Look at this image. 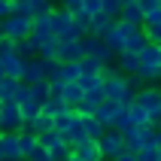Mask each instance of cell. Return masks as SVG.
<instances>
[{"instance_id":"obj_29","label":"cell","mask_w":161,"mask_h":161,"mask_svg":"<svg viewBox=\"0 0 161 161\" xmlns=\"http://www.w3.org/2000/svg\"><path fill=\"white\" fill-rule=\"evenodd\" d=\"M15 52L21 55V58H34V55H36V43L31 40V36H25V40L15 43Z\"/></svg>"},{"instance_id":"obj_15","label":"cell","mask_w":161,"mask_h":161,"mask_svg":"<svg viewBox=\"0 0 161 161\" xmlns=\"http://www.w3.org/2000/svg\"><path fill=\"white\" fill-rule=\"evenodd\" d=\"M0 61H3V76H9V79H21V70H25V58H21L18 52L0 55Z\"/></svg>"},{"instance_id":"obj_34","label":"cell","mask_w":161,"mask_h":161,"mask_svg":"<svg viewBox=\"0 0 161 161\" xmlns=\"http://www.w3.org/2000/svg\"><path fill=\"white\" fill-rule=\"evenodd\" d=\"M143 31H146V40H149V43H158L161 46V21H155V25H143Z\"/></svg>"},{"instance_id":"obj_38","label":"cell","mask_w":161,"mask_h":161,"mask_svg":"<svg viewBox=\"0 0 161 161\" xmlns=\"http://www.w3.org/2000/svg\"><path fill=\"white\" fill-rule=\"evenodd\" d=\"M82 12H85V15L100 12V0H82Z\"/></svg>"},{"instance_id":"obj_2","label":"cell","mask_w":161,"mask_h":161,"mask_svg":"<svg viewBox=\"0 0 161 161\" xmlns=\"http://www.w3.org/2000/svg\"><path fill=\"white\" fill-rule=\"evenodd\" d=\"M122 137H125V149L140 152L143 146H155V125H128Z\"/></svg>"},{"instance_id":"obj_23","label":"cell","mask_w":161,"mask_h":161,"mask_svg":"<svg viewBox=\"0 0 161 161\" xmlns=\"http://www.w3.org/2000/svg\"><path fill=\"white\" fill-rule=\"evenodd\" d=\"M36 143H40V146H46V149H52V146L64 143V137H61V131L49 128V131H43V134H36Z\"/></svg>"},{"instance_id":"obj_24","label":"cell","mask_w":161,"mask_h":161,"mask_svg":"<svg viewBox=\"0 0 161 161\" xmlns=\"http://www.w3.org/2000/svg\"><path fill=\"white\" fill-rule=\"evenodd\" d=\"M18 146H21V155H27L36 146V134L31 128H21V131H18Z\"/></svg>"},{"instance_id":"obj_11","label":"cell","mask_w":161,"mask_h":161,"mask_svg":"<svg viewBox=\"0 0 161 161\" xmlns=\"http://www.w3.org/2000/svg\"><path fill=\"white\" fill-rule=\"evenodd\" d=\"M70 27H73V12H70V9H64V6L52 9V36L61 40Z\"/></svg>"},{"instance_id":"obj_40","label":"cell","mask_w":161,"mask_h":161,"mask_svg":"<svg viewBox=\"0 0 161 161\" xmlns=\"http://www.w3.org/2000/svg\"><path fill=\"white\" fill-rule=\"evenodd\" d=\"M134 3H137L140 9H143V15H146V12H152V9H158V6H161V0H134Z\"/></svg>"},{"instance_id":"obj_27","label":"cell","mask_w":161,"mask_h":161,"mask_svg":"<svg viewBox=\"0 0 161 161\" xmlns=\"http://www.w3.org/2000/svg\"><path fill=\"white\" fill-rule=\"evenodd\" d=\"M76 82L82 85V91H94V88H100V85H103L100 73H82V76H79Z\"/></svg>"},{"instance_id":"obj_16","label":"cell","mask_w":161,"mask_h":161,"mask_svg":"<svg viewBox=\"0 0 161 161\" xmlns=\"http://www.w3.org/2000/svg\"><path fill=\"white\" fill-rule=\"evenodd\" d=\"M82 94H85V91H82L79 82H64V88H61V100L67 103V107L76 109V103L82 100Z\"/></svg>"},{"instance_id":"obj_12","label":"cell","mask_w":161,"mask_h":161,"mask_svg":"<svg viewBox=\"0 0 161 161\" xmlns=\"http://www.w3.org/2000/svg\"><path fill=\"white\" fill-rule=\"evenodd\" d=\"M46 79V64L40 55H34V58H25V70H21V82H40Z\"/></svg>"},{"instance_id":"obj_9","label":"cell","mask_w":161,"mask_h":161,"mask_svg":"<svg viewBox=\"0 0 161 161\" xmlns=\"http://www.w3.org/2000/svg\"><path fill=\"white\" fill-rule=\"evenodd\" d=\"M70 155H76L79 161H103L97 140H82V143H73V146H70Z\"/></svg>"},{"instance_id":"obj_7","label":"cell","mask_w":161,"mask_h":161,"mask_svg":"<svg viewBox=\"0 0 161 161\" xmlns=\"http://www.w3.org/2000/svg\"><path fill=\"white\" fill-rule=\"evenodd\" d=\"M134 100L149 113V119H152L155 113H158V107H161V91H158V85H140L137 94H134Z\"/></svg>"},{"instance_id":"obj_17","label":"cell","mask_w":161,"mask_h":161,"mask_svg":"<svg viewBox=\"0 0 161 161\" xmlns=\"http://www.w3.org/2000/svg\"><path fill=\"white\" fill-rule=\"evenodd\" d=\"M119 73H125V76H134L137 67H140V58H137V52H119Z\"/></svg>"},{"instance_id":"obj_32","label":"cell","mask_w":161,"mask_h":161,"mask_svg":"<svg viewBox=\"0 0 161 161\" xmlns=\"http://www.w3.org/2000/svg\"><path fill=\"white\" fill-rule=\"evenodd\" d=\"M100 12H107L109 18H119V12H122V0H100Z\"/></svg>"},{"instance_id":"obj_14","label":"cell","mask_w":161,"mask_h":161,"mask_svg":"<svg viewBox=\"0 0 161 161\" xmlns=\"http://www.w3.org/2000/svg\"><path fill=\"white\" fill-rule=\"evenodd\" d=\"M103 43L109 46V52L113 55H119V52H125V34H122V27H119V21H113V25L103 31Z\"/></svg>"},{"instance_id":"obj_35","label":"cell","mask_w":161,"mask_h":161,"mask_svg":"<svg viewBox=\"0 0 161 161\" xmlns=\"http://www.w3.org/2000/svg\"><path fill=\"white\" fill-rule=\"evenodd\" d=\"M67 155H70V146H67V143H58V146L49 149V158H52V161H64Z\"/></svg>"},{"instance_id":"obj_33","label":"cell","mask_w":161,"mask_h":161,"mask_svg":"<svg viewBox=\"0 0 161 161\" xmlns=\"http://www.w3.org/2000/svg\"><path fill=\"white\" fill-rule=\"evenodd\" d=\"M25 161H52V158H49V149H46V146H40V143H36L34 149L25 155Z\"/></svg>"},{"instance_id":"obj_18","label":"cell","mask_w":161,"mask_h":161,"mask_svg":"<svg viewBox=\"0 0 161 161\" xmlns=\"http://www.w3.org/2000/svg\"><path fill=\"white\" fill-rule=\"evenodd\" d=\"M119 21H128V25H143V9L137 6L134 0H131V3H122V12H119Z\"/></svg>"},{"instance_id":"obj_5","label":"cell","mask_w":161,"mask_h":161,"mask_svg":"<svg viewBox=\"0 0 161 161\" xmlns=\"http://www.w3.org/2000/svg\"><path fill=\"white\" fill-rule=\"evenodd\" d=\"M25 128L21 122V109H18L15 100H6V103H0V134H18Z\"/></svg>"},{"instance_id":"obj_39","label":"cell","mask_w":161,"mask_h":161,"mask_svg":"<svg viewBox=\"0 0 161 161\" xmlns=\"http://www.w3.org/2000/svg\"><path fill=\"white\" fill-rule=\"evenodd\" d=\"M52 0H34V15H40V12H52Z\"/></svg>"},{"instance_id":"obj_47","label":"cell","mask_w":161,"mask_h":161,"mask_svg":"<svg viewBox=\"0 0 161 161\" xmlns=\"http://www.w3.org/2000/svg\"><path fill=\"white\" fill-rule=\"evenodd\" d=\"M122 3H131V0H122Z\"/></svg>"},{"instance_id":"obj_43","label":"cell","mask_w":161,"mask_h":161,"mask_svg":"<svg viewBox=\"0 0 161 161\" xmlns=\"http://www.w3.org/2000/svg\"><path fill=\"white\" fill-rule=\"evenodd\" d=\"M113 161H137V152H131V149H122V152H119Z\"/></svg>"},{"instance_id":"obj_4","label":"cell","mask_w":161,"mask_h":161,"mask_svg":"<svg viewBox=\"0 0 161 161\" xmlns=\"http://www.w3.org/2000/svg\"><path fill=\"white\" fill-rule=\"evenodd\" d=\"M79 46H82V55H91V58H100L103 64H109L116 55L109 52V46L103 43L100 34H82L79 36Z\"/></svg>"},{"instance_id":"obj_44","label":"cell","mask_w":161,"mask_h":161,"mask_svg":"<svg viewBox=\"0 0 161 161\" xmlns=\"http://www.w3.org/2000/svg\"><path fill=\"white\" fill-rule=\"evenodd\" d=\"M9 15V0H0V18Z\"/></svg>"},{"instance_id":"obj_37","label":"cell","mask_w":161,"mask_h":161,"mask_svg":"<svg viewBox=\"0 0 161 161\" xmlns=\"http://www.w3.org/2000/svg\"><path fill=\"white\" fill-rule=\"evenodd\" d=\"M9 52H15V40H9V36L0 34V55H9Z\"/></svg>"},{"instance_id":"obj_20","label":"cell","mask_w":161,"mask_h":161,"mask_svg":"<svg viewBox=\"0 0 161 161\" xmlns=\"http://www.w3.org/2000/svg\"><path fill=\"white\" fill-rule=\"evenodd\" d=\"M113 21L116 18H109L107 12H94V15H88V34H103Z\"/></svg>"},{"instance_id":"obj_31","label":"cell","mask_w":161,"mask_h":161,"mask_svg":"<svg viewBox=\"0 0 161 161\" xmlns=\"http://www.w3.org/2000/svg\"><path fill=\"white\" fill-rule=\"evenodd\" d=\"M79 67H82V73H100L103 61H100V58H91V55H82V58H79Z\"/></svg>"},{"instance_id":"obj_30","label":"cell","mask_w":161,"mask_h":161,"mask_svg":"<svg viewBox=\"0 0 161 161\" xmlns=\"http://www.w3.org/2000/svg\"><path fill=\"white\" fill-rule=\"evenodd\" d=\"M9 12H18V15H34V0H9Z\"/></svg>"},{"instance_id":"obj_6","label":"cell","mask_w":161,"mask_h":161,"mask_svg":"<svg viewBox=\"0 0 161 161\" xmlns=\"http://www.w3.org/2000/svg\"><path fill=\"white\" fill-rule=\"evenodd\" d=\"M97 146H100L103 161H113L122 149H125V137H122V131H116V128H107V131L97 137Z\"/></svg>"},{"instance_id":"obj_42","label":"cell","mask_w":161,"mask_h":161,"mask_svg":"<svg viewBox=\"0 0 161 161\" xmlns=\"http://www.w3.org/2000/svg\"><path fill=\"white\" fill-rule=\"evenodd\" d=\"M155 21H161V6L152 9V12H146L143 15V25H155Z\"/></svg>"},{"instance_id":"obj_41","label":"cell","mask_w":161,"mask_h":161,"mask_svg":"<svg viewBox=\"0 0 161 161\" xmlns=\"http://www.w3.org/2000/svg\"><path fill=\"white\" fill-rule=\"evenodd\" d=\"M61 6L70 9L73 15H76V12H82V0H61Z\"/></svg>"},{"instance_id":"obj_22","label":"cell","mask_w":161,"mask_h":161,"mask_svg":"<svg viewBox=\"0 0 161 161\" xmlns=\"http://www.w3.org/2000/svg\"><path fill=\"white\" fill-rule=\"evenodd\" d=\"M128 119H131V125H149V113H146L137 100L128 103Z\"/></svg>"},{"instance_id":"obj_49","label":"cell","mask_w":161,"mask_h":161,"mask_svg":"<svg viewBox=\"0 0 161 161\" xmlns=\"http://www.w3.org/2000/svg\"><path fill=\"white\" fill-rule=\"evenodd\" d=\"M21 161H25V158H21Z\"/></svg>"},{"instance_id":"obj_19","label":"cell","mask_w":161,"mask_h":161,"mask_svg":"<svg viewBox=\"0 0 161 161\" xmlns=\"http://www.w3.org/2000/svg\"><path fill=\"white\" fill-rule=\"evenodd\" d=\"M18 109H21V122H25V128H31L36 122V116H40V103L31 97H25L21 103H18Z\"/></svg>"},{"instance_id":"obj_48","label":"cell","mask_w":161,"mask_h":161,"mask_svg":"<svg viewBox=\"0 0 161 161\" xmlns=\"http://www.w3.org/2000/svg\"><path fill=\"white\" fill-rule=\"evenodd\" d=\"M158 91H161V85H158Z\"/></svg>"},{"instance_id":"obj_36","label":"cell","mask_w":161,"mask_h":161,"mask_svg":"<svg viewBox=\"0 0 161 161\" xmlns=\"http://www.w3.org/2000/svg\"><path fill=\"white\" fill-rule=\"evenodd\" d=\"M137 161H161L158 158V149H155V146H143V149L137 152Z\"/></svg>"},{"instance_id":"obj_8","label":"cell","mask_w":161,"mask_h":161,"mask_svg":"<svg viewBox=\"0 0 161 161\" xmlns=\"http://www.w3.org/2000/svg\"><path fill=\"white\" fill-rule=\"evenodd\" d=\"M58 64L64 61H79L82 58V46L79 40H58V46H55V55H52Z\"/></svg>"},{"instance_id":"obj_1","label":"cell","mask_w":161,"mask_h":161,"mask_svg":"<svg viewBox=\"0 0 161 161\" xmlns=\"http://www.w3.org/2000/svg\"><path fill=\"white\" fill-rule=\"evenodd\" d=\"M140 67H137V79L140 82H161V46L158 43H146L140 52Z\"/></svg>"},{"instance_id":"obj_13","label":"cell","mask_w":161,"mask_h":161,"mask_svg":"<svg viewBox=\"0 0 161 161\" xmlns=\"http://www.w3.org/2000/svg\"><path fill=\"white\" fill-rule=\"evenodd\" d=\"M0 155L3 161H21V146H18V134H0Z\"/></svg>"},{"instance_id":"obj_3","label":"cell","mask_w":161,"mask_h":161,"mask_svg":"<svg viewBox=\"0 0 161 161\" xmlns=\"http://www.w3.org/2000/svg\"><path fill=\"white\" fill-rule=\"evenodd\" d=\"M31 25H34V15H18V12H9L6 18H0V34L9 36V40H25L31 34Z\"/></svg>"},{"instance_id":"obj_26","label":"cell","mask_w":161,"mask_h":161,"mask_svg":"<svg viewBox=\"0 0 161 161\" xmlns=\"http://www.w3.org/2000/svg\"><path fill=\"white\" fill-rule=\"evenodd\" d=\"M15 85H18V79H9V76L0 79V103H6V100L15 97Z\"/></svg>"},{"instance_id":"obj_46","label":"cell","mask_w":161,"mask_h":161,"mask_svg":"<svg viewBox=\"0 0 161 161\" xmlns=\"http://www.w3.org/2000/svg\"><path fill=\"white\" fill-rule=\"evenodd\" d=\"M0 79H3V61H0Z\"/></svg>"},{"instance_id":"obj_45","label":"cell","mask_w":161,"mask_h":161,"mask_svg":"<svg viewBox=\"0 0 161 161\" xmlns=\"http://www.w3.org/2000/svg\"><path fill=\"white\" fill-rule=\"evenodd\" d=\"M64 161H79V158H76V155H67V158H64Z\"/></svg>"},{"instance_id":"obj_21","label":"cell","mask_w":161,"mask_h":161,"mask_svg":"<svg viewBox=\"0 0 161 161\" xmlns=\"http://www.w3.org/2000/svg\"><path fill=\"white\" fill-rule=\"evenodd\" d=\"M79 119H82V128H85V137H91V140H97V137L107 131V128L100 125L94 116H82V113H79Z\"/></svg>"},{"instance_id":"obj_25","label":"cell","mask_w":161,"mask_h":161,"mask_svg":"<svg viewBox=\"0 0 161 161\" xmlns=\"http://www.w3.org/2000/svg\"><path fill=\"white\" fill-rule=\"evenodd\" d=\"M61 76H64V82H76V79L82 76L79 61H64V64H61Z\"/></svg>"},{"instance_id":"obj_10","label":"cell","mask_w":161,"mask_h":161,"mask_svg":"<svg viewBox=\"0 0 161 161\" xmlns=\"http://www.w3.org/2000/svg\"><path fill=\"white\" fill-rule=\"evenodd\" d=\"M61 137H64V143L67 146H73V143H82V140H91V137H85V128H82V119H79V113L67 122V125L61 128Z\"/></svg>"},{"instance_id":"obj_28","label":"cell","mask_w":161,"mask_h":161,"mask_svg":"<svg viewBox=\"0 0 161 161\" xmlns=\"http://www.w3.org/2000/svg\"><path fill=\"white\" fill-rule=\"evenodd\" d=\"M128 125H131V119H128V103H119V109H116V116H113V125H109V128L125 131Z\"/></svg>"}]
</instances>
